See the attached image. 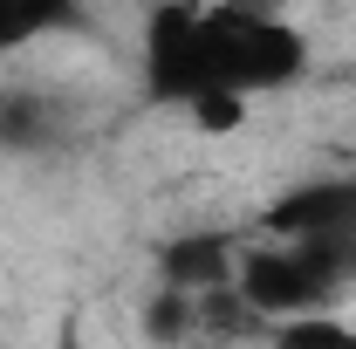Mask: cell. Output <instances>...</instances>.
I'll return each mask as SVG.
<instances>
[{
    "label": "cell",
    "mask_w": 356,
    "mask_h": 349,
    "mask_svg": "<svg viewBox=\"0 0 356 349\" xmlns=\"http://www.w3.org/2000/svg\"><path fill=\"white\" fill-rule=\"evenodd\" d=\"M309 62V35L261 0H158L144 14L137 83L192 131L226 137L261 96L302 83Z\"/></svg>",
    "instance_id": "6da1fadb"
},
{
    "label": "cell",
    "mask_w": 356,
    "mask_h": 349,
    "mask_svg": "<svg viewBox=\"0 0 356 349\" xmlns=\"http://www.w3.org/2000/svg\"><path fill=\"white\" fill-rule=\"evenodd\" d=\"M343 288H356V267L343 247H315V240H254L240 247L233 267V295L254 322H288V315H315V308H343Z\"/></svg>",
    "instance_id": "7a4b0ae2"
},
{
    "label": "cell",
    "mask_w": 356,
    "mask_h": 349,
    "mask_svg": "<svg viewBox=\"0 0 356 349\" xmlns=\"http://www.w3.org/2000/svg\"><path fill=\"white\" fill-rule=\"evenodd\" d=\"M267 240H315V247H356V178H302L261 213Z\"/></svg>",
    "instance_id": "3957f363"
},
{
    "label": "cell",
    "mask_w": 356,
    "mask_h": 349,
    "mask_svg": "<svg viewBox=\"0 0 356 349\" xmlns=\"http://www.w3.org/2000/svg\"><path fill=\"white\" fill-rule=\"evenodd\" d=\"M240 247L220 226H192V233H172L158 247V288L172 295H226L233 288V267H240Z\"/></svg>",
    "instance_id": "277c9868"
},
{
    "label": "cell",
    "mask_w": 356,
    "mask_h": 349,
    "mask_svg": "<svg viewBox=\"0 0 356 349\" xmlns=\"http://www.w3.org/2000/svg\"><path fill=\"white\" fill-rule=\"evenodd\" d=\"M83 7L89 0H0V55H21L48 35H69L83 21Z\"/></svg>",
    "instance_id": "5b68a950"
},
{
    "label": "cell",
    "mask_w": 356,
    "mask_h": 349,
    "mask_svg": "<svg viewBox=\"0 0 356 349\" xmlns=\"http://www.w3.org/2000/svg\"><path fill=\"white\" fill-rule=\"evenodd\" d=\"M261 349H356V322L343 308H315V315H288V322H267Z\"/></svg>",
    "instance_id": "8992f818"
},
{
    "label": "cell",
    "mask_w": 356,
    "mask_h": 349,
    "mask_svg": "<svg viewBox=\"0 0 356 349\" xmlns=\"http://www.w3.org/2000/svg\"><path fill=\"white\" fill-rule=\"evenodd\" d=\"M55 349H89V343H83V329H76V322H62V329H55Z\"/></svg>",
    "instance_id": "52a82bcc"
},
{
    "label": "cell",
    "mask_w": 356,
    "mask_h": 349,
    "mask_svg": "<svg viewBox=\"0 0 356 349\" xmlns=\"http://www.w3.org/2000/svg\"><path fill=\"white\" fill-rule=\"evenodd\" d=\"M350 267H356V247H350Z\"/></svg>",
    "instance_id": "ba28073f"
}]
</instances>
